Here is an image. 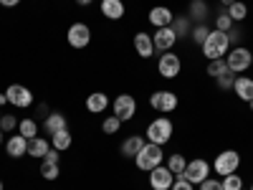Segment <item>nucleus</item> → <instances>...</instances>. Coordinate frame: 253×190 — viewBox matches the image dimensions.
Returning <instances> with one entry per match:
<instances>
[{
	"instance_id": "27",
	"label": "nucleus",
	"mask_w": 253,
	"mask_h": 190,
	"mask_svg": "<svg viewBox=\"0 0 253 190\" xmlns=\"http://www.w3.org/2000/svg\"><path fill=\"white\" fill-rule=\"evenodd\" d=\"M170 170L175 173V178L177 175H182L185 173V167H187V160H185V155H180V152H172L170 157H167V162H165Z\"/></svg>"
},
{
	"instance_id": "9",
	"label": "nucleus",
	"mask_w": 253,
	"mask_h": 190,
	"mask_svg": "<svg viewBox=\"0 0 253 190\" xmlns=\"http://www.w3.org/2000/svg\"><path fill=\"white\" fill-rule=\"evenodd\" d=\"M5 96H8V104L15 109H26L33 104V92L28 87H23V84H10L5 89Z\"/></svg>"
},
{
	"instance_id": "17",
	"label": "nucleus",
	"mask_w": 253,
	"mask_h": 190,
	"mask_svg": "<svg viewBox=\"0 0 253 190\" xmlns=\"http://www.w3.org/2000/svg\"><path fill=\"white\" fill-rule=\"evenodd\" d=\"M43 130H46L48 137L56 135V132H61V130H69L66 114H61V112H51V114H46V119H43Z\"/></svg>"
},
{
	"instance_id": "14",
	"label": "nucleus",
	"mask_w": 253,
	"mask_h": 190,
	"mask_svg": "<svg viewBox=\"0 0 253 190\" xmlns=\"http://www.w3.org/2000/svg\"><path fill=\"white\" fill-rule=\"evenodd\" d=\"M5 152H8V157H13V160L26 157V155H28V140H26L23 135L8 137V140H5Z\"/></svg>"
},
{
	"instance_id": "36",
	"label": "nucleus",
	"mask_w": 253,
	"mask_h": 190,
	"mask_svg": "<svg viewBox=\"0 0 253 190\" xmlns=\"http://www.w3.org/2000/svg\"><path fill=\"white\" fill-rule=\"evenodd\" d=\"M233 81H236V74L230 71V69H228V71H225L223 76H218V79H215V84H218V89H223V92H228V89H233Z\"/></svg>"
},
{
	"instance_id": "2",
	"label": "nucleus",
	"mask_w": 253,
	"mask_h": 190,
	"mask_svg": "<svg viewBox=\"0 0 253 190\" xmlns=\"http://www.w3.org/2000/svg\"><path fill=\"white\" fill-rule=\"evenodd\" d=\"M203 48V56L208 61H215V58H223L228 51H230V41H228V33L223 31H210V36L205 38V44L200 46Z\"/></svg>"
},
{
	"instance_id": "31",
	"label": "nucleus",
	"mask_w": 253,
	"mask_h": 190,
	"mask_svg": "<svg viewBox=\"0 0 253 190\" xmlns=\"http://www.w3.org/2000/svg\"><path fill=\"white\" fill-rule=\"evenodd\" d=\"M220 185H223V190H243V178L238 173H230L220 180Z\"/></svg>"
},
{
	"instance_id": "40",
	"label": "nucleus",
	"mask_w": 253,
	"mask_h": 190,
	"mask_svg": "<svg viewBox=\"0 0 253 190\" xmlns=\"http://www.w3.org/2000/svg\"><path fill=\"white\" fill-rule=\"evenodd\" d=\"M43 160H46V162H61V152L51 147V150L46 152V157H43Z\"/></svg>"
},
{
	"instance_id": "25",
	"label": "nucleus",
	"mask_w": 253,
	"mask_h": 190,
	"mask_svg": "<svg viewBox=\"0 0 253 190\" xmlns=\"http://www.w3.org/2000/svg\"><path fill=\"white\" fill-rule=\"evenodd\" d=\"M225 13L230 15V20H233V23H241V20L248 18V5L243 3V0H236V3H230V5L225 8Z\"/></svg>"
},
{
	"instance_id": "50",
	"label": "nucleus",
	"mask_w": 253,
	"mask_h": 190,
	"mask_svg": "<svg viewBox=\"0 0 253 190\" xmlns=\"http://www.w3.org/2000/svg\"><path fill=\"white\" fill-rule=\"evenodd\" d=\"M0 117H3V109H0Z\"/></svg>"
},
{
	"instance_id": "39",
	"label": "nucleus",
	"mask_w": 253,
	"mask_h": 190,
	"mask_svg": "<svg viewBox=\"0 0 253 190\" xmlns=\"http://www.w3.org/2000/svg\"><path fill=\"white\" fill-rule=\"evenodd\" d=\"M228 41H230V48H233V46H238V41H241V31H238L236 26L228 31Z\"/></svg>"
},
{
	"instance_id": "19",
	"label": "nucleus",
	"mask_w": 253,
	"mask_h": 190,
	"mask_svg": "<svg viewBox=\"0 0 253 190\" xmlns=\"http://www.w3.org/2000/svg\"><path fill=\"white\" fill-rule=\"evenodd\" d=\"M99 10H101L104 18H109V20H119V18L126 13V8H124L122 0H101Z\"/></svg>"
},
{
	"instance_id": "18",
	"label": "nucleus",
	"mask_w": 253,
	"mask_h": 190,
	"mask_svg": "<svg viewBox=\"0 0 253 190\" xmlns=\"http://www.w3.org/2000/svg\"><path fill=\"white\" fill-rule=\"evenodd\" d=\"M109 96L104 94V92H94V94H89L86 96V112H91V114H101V112H107V107H109Z\"/></svg>"
},
{
	"instance_id": "11",
	"label": "nucleus",
	"mask_w": 253,
	"mask_h": 190,
	"mask_svg": "<svg viewBox=\"0 0 253 190\" xmlns=\"http://www.w3.org/2000/svg\"><path fill=\"white\" fill-rule=\"evenodd\" d=\"M66 41L71 48H86L91 44V28L86 23H71L66 31Z\"/></svg>"
},
{
	"instance_id": "4",
	"label": "nucleus",
	"mask_w": 253,
	"mask_h": 190,
	"mask_svg": "<svg viewBox=\"0 0 253 190\" xmlns=\"http://www.w3.org/2000/svg\"><path fill=\"white\" fill-rule=\"evenodd\" d=\"M180 71H182V61H180V56L175 53V51H165L160 58H157V74L162 76V79H177L180 76Z\"/></svg>"
},
{
	"instance_id": "45",
	"label": "nucleus",
	"mask_w": 253,
	"mask_h": 190,
	"mask_svg": "<svg viewBox=\"0 0 253 190\" xmlns=\"http://www.w3.org/2000/svg\"><path fill=\"white\" fill-rule=\"evenodd\" d=\"M3 142H5V132H3V130H0V144H3Z\"/></svg>"
},
{
	"instance_id": "13",
	"label": "nucleus",
	"mask_w": 253,
	"mask_h": 190,
	"mask_svg": "<svg viewBox=\"0 0 253 190\" xmlns=\"http://www.w3.org/2000/svg\"><path fill=\"white\" fill-rule=\"evenodd\" d=\"M177 41H180V38L175 36V31H172L170 26H167V28H157V31L152 33L155 51H160V53H165V51H172Z\"/></svg>"
},
{
	"instance_id": "12",
	"label": "nucleus",
	"mask_w": 253,
	"mask_h": 190,
	"mask_svg": "<svg viewBox=\"0 0 253 190\" xmlns=\"http://www.w3.org/2000/svg\"><path fill=\"white\" fill-rule=\"evenodd\" d=\"M172 183H175V173L165 162L157 165L155 170H150V188L152 190H170Z\"/></svg>"
},
{
	"instance_id": "51",
	"label": "nucleus",
	"mask_w": 253,
	"mask_h": 190,
	"mask_svg": "<svg viewBox=\"0 0 253 190\" xmlns=\"http://www.w3.org/2000/svg\"><path fill=\"white\" fill-rule=\"evenodd\" d=\"M243 190H246V188H243Z\"/></svg>"
},
{
	"instance_id": "22",
	"label": "nucleus",
	"mask_w": 253,
	"mask_h": 190,
	"mask_svg": "<svg viewBox=\"0 0 253 190\" xmlns=\"http://www.w3.org/2000/svg\"><path fill=\"white\" fill-rule=\"evenodd\" d=\"M48 150H51V142H48L46 137H33V140H28V157L43 160Z\"/></svg>"
},
{
	"instance_id": "10",
	"label": "nucleus",
	"mask_w": 253,
	"mask_h": 190,
	"mask_svg": "<svg viewBox=\"0 0 253 190\" xmlns=\"http://www.w3.org/2000/svg\"><path fill=\"white\" fill-rule=\"evenodd\" d=\"M112 112H114V117H119L122 122L134 119V114H137V99H134L132 94H119V96L112 101Z\"/></svg>"
},
{
	"instance_id": "29",
	"label": "nucleus",
	"mask_w": 253,
	"mask_h": 190,
	"mask_svg": "<svg viewBox=\"0 0 253 190\" xmlns=\"http://www.w3.org/2000/svg\"><path fill=\"white\" fill-rule=\"evenodd\" d=\"M170 28L175 31V36H177V38H185L190 31H193V28H190V18H187V15H180V18H175Z\"/></svg>"
},
{
	"instance_id": "44",
	"label": "nucleus",
	"mask_w": 253,
	"mask_h": 190,
	"mask_svg": "<svg viewBox=\"0 0 253 190\" xmlns=\"http://www.w3.org/2000/svg\"><path fill=\"white\" fill-rule=\"evenodd\" d=\"M3 104H8V96H5V94H0V107H3Z\"/></svg>"
},
{
	"instance_id": "32",
	"label": "nucleus",
	"mask_w": 253,
	"mask_h": 190,
	"mask_svg": "<svg viewBox=\"0 0 253 190\" xmlns=\"http://www.w3.org/2000/svg\"><path fill=\"white\" fill-rule=\"evenodd\" d=\"M119 127H122V119L112 114V117H107V119L101 122V132H104V135H117Z\"/></svg>"
},
{
	"instance_id": "41",
	"label": "nucleus",
	"mask_w": 253,
	"mask_h": 190,
	"mask_svg": "<svg viewBox=\"0 0 253 190\" xmlns=\"http://www.w3.org/2000/svg\"><path fill=\"white\" fill-rule=\"evenodd\" d=\"M20 3V0H0V5H3V8H15Z\"/></svg>"
},
{
	"instance_id": "8",
	"label": "nucleus",
	"mask_w": 253,
	"mask_h": 190,
	"mask_svg": "<svg viewBox=\"0 0 253 190\" xmlns=\"http://www.w3.org/2000/svg\"><path fill=\"white\" fill-rule=\"evenodd\" d=\"M225 56H228L225 63H228V69L233 74H243V71L251 69V51L246 46H233Z\"/></svg>"
},
{
	"instance_id": "28",
	"label": "nucleus",
	"mask_w": 253,
	"mask_h": 190,
	"mask_svg": "<svg viewBox=\"0 0 253 190\" xmlns=\"http://www.w3.org/2000/svg\"><path fill=\"white\" fill-rule=\"evenodd\" d=\"M58 175H61V165L58 162L41 160V178L43 180H58Z\"/></svg>"
},
{
	"instance_id": "3",
	"label": "nucleus",
	"mask_w": 253,
	"mask_h": 190,
	"mask_svg": "<svg viewBox=\"0 0 253 190\" xmlns=\"http://www.w3.org/2000/svg\"><path fill=\"white\" fill-rule=\"evenodd\" d=\"M175 124L170 122V117H155L150 124H147V142H155L160 147H165L172 140Z\"/></svg>"
},
{
	"instance_id": "20",
	"label": "nucleus",
	"mask_w": 253,
	"mask_h": 190,
	"mask_svg": "<svg viewBox=\"0 0 253 190\" xmlns=\"http://www.w3.org/2000/svg\"><path fill=\"white\" fill-rule=\"evenodd\" d=\"M233 92L241 101H251L253 99V79L251 76H236L233 81Z\"/></svg>"
},
{
	"instance_id": "24",
	"label": "nucleus",
	"mask_w": 253,
	"mask_h": 190,
	"mask_svg": "<svg viewBox=\"0 0 253 190\" xmlns=\"http://www.w3.org/2000/svg\"><path fill=\"white\" fill-rule=\"evenodd\" d=\"M71 142H74V137H71L69 130H61V132L51 135V147H53V150H58V152H66L69 147H71Z\"/></svg>"
},
{
	"instance_id": "37",
	"label": "nucleus",
	"mask_w": 253,
	"mask_h": 190,
	"mask_svg": "<svg viewBox=\"0 0 253 190\" xmlns=\"http://www.w3.org/2000/svg\"><path fill=\"white\" fill-rule=\"evenodd\" d=\"M170 190H195V185H193V183H190L187 178H182V175H177Z\"/></svg>"
},
{
	"instance_id": "48",
	"label": "nucleus",
	"mask_w": 253,
	"mask_h": 190,
	"mask_svg": "<svg viewBox=\"0 0 253 190\" xmlns=\"http://www.w3.org/2000/svg\"><path fill=\"white\" fill-rule=\"evenodd\" d=\"M0 190H3V180H0Z\"/></svg>"
},
{
	"instance_id": "33",
	"label": "nucleus",
	"mask_w": 253,
	"mask_h": 190,
	"mask_svg": "<svg viewBox=\"0 0 253 190\" xmlns=\"http://www.w3.org/2000/svg\"><path fill=\"white\" fill-rule=\"evenodd\" d=\"M0 130H3L5 135H10L13 130H18V117L15 114H3V117H0Z\"/></svg>"
},
{
	"instance_id": "26",
	"label": "nucleus",
	"mask_w": 253,
	"mask_h": 190,
	"mask_svg": "<svg viewBox=\"0 0 253 190\" xmlns=\"http://www.w3.org/2000/svg\"><path fill=\"white\" fill-rule=\"evenodd\" d=\"M18 135H23L26 140L38 137V122H36V119H31V117L20 119V122H18Z\"/></svg>"
},
{
	"instance_id": "23",
	"label": "nucleus",
	"mask_w": 253,
	"mask_h": 190,
	"mask_svg": "<svg viewBox=\"0 0 253 190\" xmlns=\"http://www.w3.org/2000/svg\"><path fill=\"white\" fill-rule=\"evenodd\" d=\"M208 3L205 0H193V3L187 5V18L190 20H195V23H205L208 20Z\"/></svg>"
},
{
	"instance_id": "21",
	"label": "nucleus",
	"mask_w": 253,
	"mask_h": 190,
	"mask_svg": "<svg viewBox=\"0 0 253 190\" xmlns=\"http://www.w3.org/2000/svg\"><path fill=\"white\" fill-rule=\"evenodd\" d=\"M144 142H147V140H144L142 135H129V137H126V140L122 142L119 152H122L124 157H137V152L144 147Z\"/></svg>"
},
{
	"instance_id": "16",
	"label": "nucleus",
	"mask_w": 253,
	"mask_h": 190,
	"mask_svg": "<svg viewBox=\"0 0 253 190\" xmlns=\"http://www.w3.org/2000/svg\"><path fill=\"white\" fill-rule=\"evenodd\" d=\"M134 51H137V56H142V58H152V56H155L152 36H150V33H144V31L134 33Z\"/></svg>"
},
{
	"instance_id": "49",
	"label": "nucleus",
	"mask_w": 253,
	"mask_h": 190,
	"mask_svg": "<svg viewBox=\"0 0 253 190\" xmlns=\"http://www.w3.org/2000/svg\"><path fill=\"white\" fill-rule=\"evenodd\" d=\"M248 190H253V183H251V188H248Z\"/></svg>"
},
{
	"instance_id": "35",
	"label": "nucleus",
	"mask_w": 253,
	"mask_h": 190,
	"mask_svg": "<svg viewBox=\"0 0 253 190\" xmlns=\"http://www.w3.org/2000/svg\"><path fill=\"white\" fill-rule=\"evenodd\" d=\"M236 23H233V20H230V15L223 10V13H218L215 15V31H223V33H228L230 28H233Z\"/></svg>"
},
{
	"instance_id": "7",
	"label": "nucleus",
	"mask_w": 253,
	"mask_h": 190,
	"mask_svg": "<svg viewBox=\"0 0 253 190\" xmlns=\"http://www.w3.org/2000/svg\"><path fill=\"white\" fill-rule=\"evenodd\" d=\"M210 173H213V165H208V160H203V157H195V160L187 162L182 178H187L193 185H200L203 180L210 178Z\"/></svg>"
},
{
	"instance_id": "43",
	"label": "nucleus",
	"mask_w": 253,
	"mask_h": 190,
	"mask_svg": "<svg viewBox=\"0 0 253 190\" xmlns=\"http://www.w3.org/2000/svg\"><path fill=\"white\" fill-rule=\"evenodd\" d=\"M218 3H220V5H225V8H228V5H230V3H236V0H218Z\"/></svg>"
},
{
	"instance_id": "47",
	"label": "nucleus",
	"mask_w": 253,
	"mask_h": 190,
	"mask_svg": "<svg viewBox=\"0 0 253 190\" xmlns=\"http://www.w3.org/2000/svg\"><path fill=\"white\" fill-rule=\"evenodd\" d=\"M251 69H253V51H251Z\"/></svg>"
},
{
	"instance_id": "1",
	"label": "nucleus",
	"mask_w": 253,
	"mask_h": 190,
	"mask_svg": "<svg viewBox=\"0 0 253 190\" xmlns=\"http://www.w3.org/2000/svg\"><path fill=\"white\" fill-rule=\"evenodd\" d=\"M162 162H165V152H162V147L155 144V142H144V147H142V150L137 152V157H134L137 170H142V173L155 170V167L162 165Z\"/></svg>"
},
{
	"instance_id": "34",
	"label": "nucleus",
	"mask_w": 253,
	"mask_h": 190,
	"mask_svg": "<svg viewBox=\"0 0 253 190\" xmlns=\"http://www.w3.org/2000/svg\"><path fill=\"white\" fill-rule=\"evenodd\" d=\"M190 36H193V41H195L198 46H203V44H205V38L210 36V28H208L205 23H198L193 31H190Z\"/></svg>"
},
{
	"instance_id": "42",
	"label": "nucleus",
	"mask_w": 253,
	"mask_h": 190,
	"mask_svg": "<svg viewBox=\"0 0 253 190\" xmlns=\"http://www.w3.org/2000/svg\"><path fill=\"white\" fill-rule=\"evenodd\" d=\"M76 3H79V5H91L94 0H76Z\"/></svg>"
},
{
	"instance_id": "15",
	"label": "nucleus",
	"mask_w": 253,
	"mask_h": 190,
	"mask_svg": "<svg viewBox=\"0 0 253 190\" xmlns=\"http://www.w3.org/2000/svg\"><path fill=\"white\" fill-rule=\"evenodd\" d=\"M147 18H150V23H152L155 28H167V26H172L175 13H172L170 8H167V5H155Z\"/></svg>"
},
{
	"instance_id": "46",
	"label": "nucleus",
	"mask_w": 253,
	"mask_h": 190,
	"mask_svg": "<svg viewBox=\"0 0 253 190\" xmlns=\"http://www.w3.org/2000/svg\"><path fill=\"white\" fill-rule=\"evenodd\" d=\"M248 107H251V112H253V99H251V101H248Z\"/></svg>"
},
{
	"instance_id": "38",
	"label": "nucleus",
	"mask_w": 253,
	"mask_h": 190,
	"mask_svg": "<svg viewBox=\"0 0 253 190\" xmlns=\"http://www.w3.org/2000/svg\"><path fill=\"white\" fill-rule=\"evenodd\" d=\"M200 190H223V185H220V180H215V178H208V180L200 183Z\"/></svg>"
},
{
	"instance_id": "6",
	"label": "nucleus",
	"mask_w": 253,
	"mask_h": 190,
	"mask_svg": "<svg viewBox=\"0 0 253 190\" xmlns=\"http://www.w3.org/2000/svg\"><path fill=\"white\" fill-rule=\"evenodd\" d=\"M177 104H180L177 94H175V92H167V89H160V92H155V94L150 96V107H152L155 112H160V114L175 112Z\"/></svg>"
},
{
	"instance_id": "5",
	"label": "nucleus",
	"mask_w": 253,
	"mask_h": 190,
	"mask_svg": "<svg viewBox=\"0 0 253 190\" xmlns=\"http://www.w3.org/2000/svg\"><path fill=\"white\" fill-rule=\"evenodd\" d=\"M238 167H241V155L236 150H223L213 160V173H218L220 178H225L230 173H238Z\"/></svg>"
},
{
	"instance_id": "30",
	"label": "nucleus",
	"mask_w": 253,
	"mask_h": 190,
	"mask_svg": "<svg viewBox=\"0 0 253 190\" xmlns=\"http://www.w3.org/2000/svg\"><path fill=\"white\" fill-rule=\"evenodd\" d=\"M225 71H228V63H225V58H215V61H208V76L218 79V76H223Z\"/></svg>"
}]
</instances>
